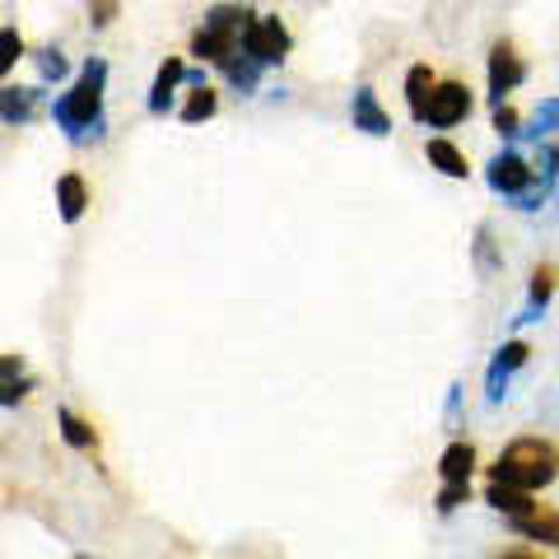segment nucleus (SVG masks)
<instances>
[{"label":"nucleus","instance_id":"obj_23","mask_svg":"<svg viewBox=\"0 0 559 559\" xmlns=\"http://www.w3.org/2000/svg\"><path fill=\"white\" fill-rule=\"evenodd\" d=\"M471 499V485H443V495H439V509L443 513H452L457 503H466Z\"/></svg>","mask_w":559,"mask_h":559},{"label":"nucleus","instance_id":"obj_12","mask_svg":"<svg viewBox=\"0 0 559 559\" xmlns=\"http://www.w3.org/2000/svg\"><path fill=\"white\" fill-rule=\"evenodd\" d=\"M513 527H518L522 536L540 540V546H555V550H559V509H536V513H527V518H513Z\"/></svg>","mask_w":559,"mask_h":559},{"label":"nucleus","instance_id":"obj_11","mask_svg":"<svg viewBox=\"0 0 559 559\" xmlns=\"http://www.w3.org/2000/svg\"><path fill=\"white\" fill-rule=\"evenodd\" d=\"M84 205H90V187H84L80 173H66V178L57 182V210L66 224H75L84 215Z\"/></svg>","mask_w":559,"mask_h":559},{"label":"nucleus","instance_id":"obj_5","mask_svg":"<svg viewBox=\"0 0 559 559\" xmlns=\"http://www.w3.org/2000/svg\"><path fill=\"white\" fill-rule=\"evenodd\" d=\"M471 108H476V98H471V90L462 80H439L433 84V98H429V117H425V127H457V121L471 117Z\"/></svg>","mask_w":559,"mask_h":559},{"label":"nucleus","instance_id":"obj_26","mask_svg":"<svg viewBox=\"0 0 559 559\" xmlns=\"http://www.w3.org/2000/svg\"><path fill=\"white\" fill-rule=\"evenodd\" d=\"M0 61H5V70L20 61V33H14V28H5V57H0Z\"/></svg>","mask_w":559,"mask_h":559},{"label":"nucleus","instance_id":"obj_10","mask_svg":"<svg viewBox=\"0 0 559 559\" xmlns=\"http://www.w3.org/2000/svg\"><path fill=\"white\" fill-rule=\"evenodd\" d=\"M182 75H187V66H182L178 57H168V61L159 66V80H154V90H150V112H154V117H164V112L173 108V90H178Z\"/></svg>","mask_w":559,"mask_h":559},{"label":"nucleus","instance_id":"obj_17","mask_svg":"<svg viewBox=\"0 0 559 559\" xmlns=\"http://www.w3.org/2000/svg\"><path fill=\"white\" fill-rule=\"evenodd\" d=\"M522 364H527V345H522V341H509V345L499 349L495 369H489V396H499V388H503V373L522 369Z\"/></svg>","mask_w":559,"mask_h":559},{"label":"nucleus","instance_id":"obj_2","mask_svg":"<svg viewBox=\"0 0 559 559\" xmlns=\"http://www.w3.org/2000/svg\"><path fill=\"white\" fill-rule=\"evenodd\" d=\"M103 84H108V61H84L80 70V80H75V90L61 94L57 103V121L70 131V135H84V131H94L103 127Z\"/></svg>","mask_w":559,"mask_h":559},{"label":"nucleus","instance_id":"obj_4","mask_svg":"<svg viewBox=\"0 0 559 559\" xmlns=\"http://www.w3.org/2000/svg\"><path fill=\"white\" fill-rule=\"evenodd\" d=\"M242 51L248 57H257L261 66H280L289 57V28H285V20L280 14H252L248 20V28H242Z\"/></svg>","mask_w":559,"mask_h":559},{"label":"nucleus","instance_id":"obj_21","mask_svg":"<svg viewBox=\"0 0 559 559\" xmlns=\"http://www.w3.org/2000/svg\"><path fill=\"white\" fill-rule=\"evenodd\" d=\"M28 388V382H24ZM24 388H20V359H5V406H20V396H24Z\"/></svg>","mask_w":559,"mask_h":559},{"label":"nucleus","instance_id":"obj_13","mask_svg":"<svg viewBox=\"0 0 559 559\" xmlns=\"http://www.w3.org/2000/svg\"><path fill=\"white\" fill-rule=\"evenodd\" d=\"M471 471H476V448L471 443H452L439 457V476L448 485H471Z\"/></svg>","mask_w":559,"mask_h":559},{"label":"nucleus","instance_id":"obj_18","mask_svg":"<svg viewBox=\"0 0 559 559\" xmlns=\"http://www.w3.org/2000/svg\"><path fill=\"white\" fill-rule=\"evenodd\" d=\"M38 117V90H20V84H10L5 90V121L10 127H20V121H33Z\"/></svg>","mask_w":559,"mask_h":559},{"label":"nucleus","instance_id":"obj_7","mask_svg":"<svg viewBox=\"0 0 559 559\" xmlns=\"http://www.w3.org/2000/svg\"><path fill=\"white\" fill-rule=\"evenodd\" d=\"M485 503L495 513H503V518H527V513H536L540 503L532 499V489H518V485H503V480H489V489H485Z\"/></svg>","mask_w":559,"mask_h":559},{"label":"nucleus","instance_id":"obj_22","mask_svg":"<svg viewBox=\"0 0 559 559\" xmlns=\"http://www.w3.org/2000/svg\"><path fill=\"white\" fill-rule=\"evenodd\" d=\"M90 14H94V28H108L117 20V0H90Z\"/></svg>","mask_w":559,"mask_h":559},{"label":"nucleus","instance_id":"obj_16","mask_svg":"<svg viewBox=\"0 0 559 559\" xmlns=\"http://www.w3.org/2000/svg\"><path fill=\"white\" fill-rule=\"evenodd\" d=\"M57 419H61V439L70 448H80V452H94L98 448V429L90 425V419H80L75 411H61Z\"/></svg>","mask_w":559,"mask_h":559},{"label":"nucleus","instance_id":"obj_20","mask_svg":"<svg viewBox=\"0 0 559 559\" xmlns=\"http://www.w3.org/2000/svg\"><path fill=\"white\" fill-rule=\"evenodd\" d=\"M555 280H559V271H555V266H536V275H532V318H536V312L550 304Z\"/></svg>","mask_w":559,"mask_h":559},{"label":"nucleus","instance_id":"obj_9","mask_svg":"<svg viewBox=\"0 0 559 559\" xmlns=\"http://www.w3.org/2000/svg\"><path fill=\"white\" fill-rule=\"evenodd\" d=\"M433 84H439V80H433V66H425V61L411 66V75H406V103H411V117H415V121L429 117Z\"/></svg>","mask_w":559,"mask_h":559},{"label":"nucleus","instance_id":"obj_25","mask_svg":"<svg viewBox=\"0 0 559 559\" xmlns=\"http://www.w3.org/2000/svg\"><path fill=\"white\" fill-rule=\"evenodd\" d=\"M518 127H522V117H518L513 108H503V103H499V112H495V131H499V135H518Z\"/></svg>","mask_w":559,"mask_h":559},{"label":"nucleus","instance_id":"obj_3","mask_svg":"<svg viewBox=\"0 0 559 559\" xmlns=\"http://www.w3.org/2000/svg\"><path fill=\"white\" fill-rule=\"evenodd\" d=\"M248 20H252V10H242V5H215L205 14V24L191 33V57L215 61L224 70L242 51V28H248Z\"/></svg>","mask_w":559,"mask_h":559},{"label":"nucleus","instance_id":"obj_15","mask_svg":"<svg viewBox=\"0 0 559 559\" xmlns=\"http://www.w3.org/2000/svg\"><path fill=\"white\" fill-rule=\"evenodd\" d=\"M425 159L439 168V173H448V178H471L466 154H462L457 145H448V140H429V145H425Z\"/></svg>","mask_w":559,"mask_h":559},{"label":"nucleus","instance_id":"obj_24","mask_svg":"<svg viewBox=\"0 0 559 559\" xmlns=\"http://www.w3.org/2000/svg\"><path fill=\"white\" fill-rule=\"evenodd\" d=\"M38 61H43V75L47 80H57V75H66V57L57 47H47V51H38Z\"/></svg>","mask_w":559,"mask_h":559},{"label":"nucleus","instance_id":"obj_19","mask_svg":"<svg viewBox=\"0 0 559 559\" xmlns=\"http://www.w3.org/2000/svg\"><path fill=\"white\" fill-rule=\"evenodd\" d=\"M215 112H219V94H215V90H205V84H201V90H191V98L178 108V117L187 121V127H197V121H210Z\"/></svg>","mask_w":559,"mask_h":559},{"label":"nucleus","instance_id":"obj_1","mask_svg":"<svg viewBox=\"0 0 559 559\" xmlns=\"http://www.w3.org/2000/svg\"><path fill=\"white\" fill-rule=\"evenodd\" d=\"M555 476H559V448L550 439H518L489 466V480H503L518 489H546Z\"/></svg>","mask_w":559,"mask_h":559},{"label":"nucleus","instance_id":"obj_8","mask_svg":"<svg viewBox=\"0 0 559 559\" xmlns=\"http://www.w3.org/2000/svg\"><path fill=\"white\" fill-rule=\"evenodd\" d=\"M536 173L527 168V159H518V154H499L495 164H489V187L503 191V197H518V191L532 187Z\"/></svg>","mask_w":559,"mask_h":559},{"label":"nucleus","instance_id":"obj_14","mask_svg":"<svg viewBox=\"0 0 559 559\" xmlns=\"http://www.w3.org/2000/svg\"><path fill=\"white\" fill-rule=\"evenodd\" d=\"M349 112H355V127L369 131V135H388V131H392V121H388V112L378 108L373 90H359V94H355V108H349Z\"/></svg>","mask_w":559,"mask_h":559},{"label":"nucleus","instance_id":"obj_6","mask_svg":"<svg viewBox=\"0 0 559 559\" xmlns=\"http://www.w3.org/2000/svg\"><path fill=\"white\" fill-rule=\"evenodd\" d=\"M522 75H527V66H522L518 47L513 43H495V51H489V98L503 103L522 84Z\"/></svg>","mask_w":559,"mask_h":559}]
</instances>
